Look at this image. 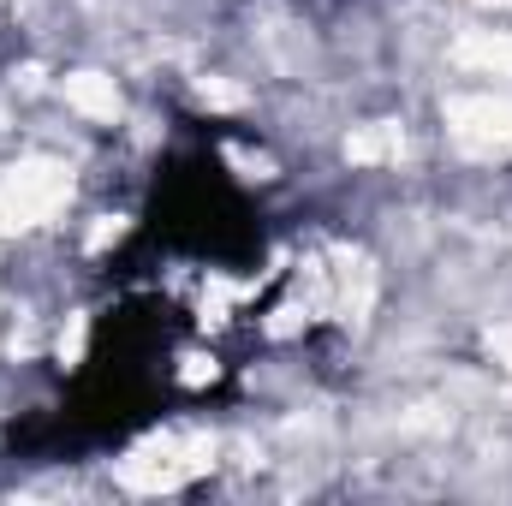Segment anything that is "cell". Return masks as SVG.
<instances>
[{"label": "cell", "instance_id": "3", "mask_svg": "<svg viewBox=\"0 0 512 506\" xmlns=\"http://www.w3.org/2000/svg\"><path fill=\"white\" fill-rule=\"evenodd\" d=\"M399 149H405V143H399L393 131H382V126L346 137V155H352V161H387V155H399Z\"/></svg>", "mask_w": 512, "mask_h": 506}, {"label": "cell", "instance_id": "4", "mask_svg": "<svg viewBox=\"0 0 512 506\" xmlns=\"http://www.w3.org/2000/svg\"><path fill=\"white\" fill-rule=\"evenodd\" d=\"M459 54L465 60H483V66H512V42H489V36L483 42H465Z\"/></svg>", "mask_w": 512, "mask_h": 506}, {"label": "cell", "instance_id": "2", "mask_svg": "<svg viewBox=\"0 0 512 506\" xmlns=\"http://www.w3.org/2000/svg\"><path fill=\"white\" fill-rule=\"evenodd\" d=\"M66 96H72L84 114H96V120H114V108H120V102H114V90H108V84H96V78H72V84H66Z\"/></svg>", "mask_w": 512, "mask_h": 506}, {"label": "cell", "instance_id": "5", "mask_svg": "<svg viewBox=\"0 0 512 506\" xmlns=\"http://www.w3.org/2000/svg\"><path fill=\"white\" fill-rule=\"evenodd\" d=\"M489 352H495V358L512 370V328H495V334H489Z\"/></svg>", "mask_w": 512, "mask_h": 506}, {"label": "cell", "instance_id": "1", "mask_svg": "<svg viewBox=\"0 0 512 506\" xmlns=\"http://www.w3.org/2000/svg\"><path fill=\"white\" fill-rule=\"evenodd\" d=\"M453 120H459V137L471 143H512V102H453Z\"/></svg>", "mask_w": 512, "mask_h": 506}]
</instances>
